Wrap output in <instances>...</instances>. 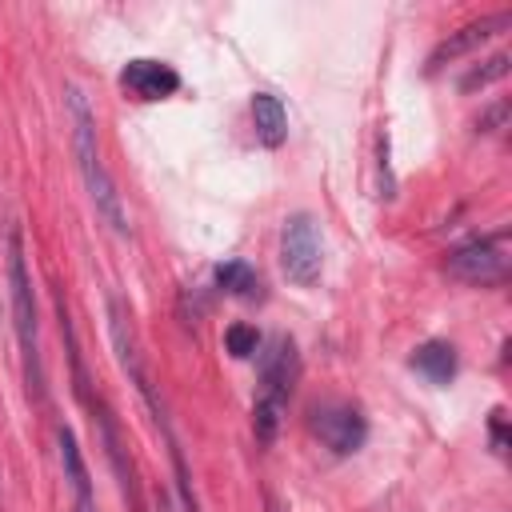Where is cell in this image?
<instances>
[{"instance_id":"obj_6","label":"cell","mask_w":512,"mask_h":512,"mask_svg":"<svg viewBox=\"0 0 512 512\" xmlns=\"http://www.w3.org/2000/svg\"><path fill=\"white\" fill-rule=\"evenodd\" d=\"M280 268L296 288H312L324 272V236L308 212H292L280 228Z\"/></svg>"},{"instance_id":"obj_16","label":"cell","mask_w":512,"mask_h":512,"mask_svg":"<svg viewBox=\"0 0 512 512\" xmlns=\"http://www.w3.org/2000/svg\"><path fill=\"white\" fill-rule=\"evenodd\" d=\"M224 348L236 356V360H248L256 348H260V332L252 324H228L224 328Z\"/></svg>"},{"instance_id":"obj_1","label":"cell","mask_w":512,"mask_h":512,"mask_svg":"<svg viewBox=\"0 0 512 512\" xmlns=\"http://www.w3.org/2000/svg\"><path fill=\"white\" fill-rule=\"evenodd\" d=\"M108 336H112V348H116V360H120L124 376L136 384L140 400H144L148 412H152L156 432L164 436V448H168V456H172L176 492H180V500H184V512H200V496H196V484H192V468H188V460H184V448H180V436H176V428H172L168 404H164V396L156 392V380H152V372H148V364H144V352H140V340H136V328H132V312H128V304H124L120 296H108Z\"/></svg>"},{"instance_id":"obj_2","label":"cell","mask_w":512,"mask_h":512,"mask_svg":"<svg viewBox=\"0 0 512 512\" xmlns=\"http://www.w3.org/2000/svg\"><path fill=\"white\" fill-rule=\"evenodd\" d=\"M68 116H72V152H76V164H80L88 200H92L96 216H100L112 232L128 236V212H124V200H120V192H116V184H112V176H108V168H104V160H100L96 116H92V108H88V100H84V92H80L76 84L68 88Z\"/></svg>"},{"instance_id":"obj_3","label":"cell","mask_w":512,"mask_h":512,"mask_svg":"<svg viewBox=\"0 0 512 512\" xmlns=\"http://www.w3.org/2000/svg\"><path fill=\"white\" fill-rule=\"evenodd\" d=\"M8 292H12V328L20 344V364H24V384L32 400H44V352H40V312H36V292H32V272L24 256V236L20 224L8 228Z\"/></svg>"},{"instance_id":"obj_5","label":"cell","mask_w":512,"mask_h":512,"mask_svg":"<svg viewBox=\"0 0 512 512\" xmlns=\"http://www.w3.org/2000/svg\"><path fill=\"white\" fill-rule=\"evenodd\" d=\"M508 228L492 232V236H472L464 244H456L448 256H444V272L460 284H472V288H496L508 280Z\"/></svg>"},{"instance_id":"obj_17","label":"cell","mask_w":512,"mask_h":512,"mask_svg":"<svg viewBox=\"0 0 512 512\" xmlns=\"http://www.w3.org/2000/svg\"><path fill=\"white\" fill-rule=\"evenodd\" d=\"M504 120H508V100H496V104L476 120V128H480V132H496V128H504Z\"/></svg>"},{"instance_id":"obj_11","label":"cell","mask_w":512,"mask_h":512,"mask_svg":"<svg viewBox=\"0 0 512 512\" xmlns=\"http://www.w3.org/2000/svg\"><path fill=\"white\" fill-rule=\"evenodd\" d=\"M56 444H60V468H64V480L72 488V512H96V492H92V476H88V464L80 456V444H76V432L68 424L56 428Z\"/></svg>"},{"instance_id":"obj_14","label":"cell","mask_w":512,"mask_h":512,"mask_svg":"<svg viewBox=\"0 0 512 512\" xmlns=\"http://www.w3.org/2000/svg\"><path fill=\"white\" fill-rule=\"evenodd\" d=\"M216 288L220 292H228V296H256L260 292V272L248 264V260H224V264H216Z\"/></svg>"},{"instance_id":"obj_4","label":"cell","mask_w":512,"mask_h":512,"mask_svg":"<svg viewBox=\"0 0 512 512\" xmlns=\"http://www.w3.org/2000/svg\"><path fill=\"white\" fill-rule=\"evenodd\" d=\"M296 380H300L296 340L292 336H272L268 348L260 352V388H256V400H252V436L260 444L276 440V428H280V416H284V404H288Z\"/></svg>"},{"instance_id":"obj_8","label":"cell","mask_w":512,"mask_h":512,"mask_svg":"<svg viewBox=\"0 0 512 512\" xmlns=\"http://www.w3.org/2000/svg\"><path fill=\"white\" fill-rule=\"evenodd\" d=\"M80 400L92 408V420H96L104 456H108V464H112V472H116V484H120V496L128 500V512H144V504H140V480H136V468H132L128 448H124V440H120V424H116L112 408H108L100 396H92V388L80 392Z\"/></svg>"},{"instance_id":"obj_9","label":"cell","mask_w":512,"mask_h":512,"mask_svg":"<svg viewBox=\"0 0 512 512\" xmlns=\"http://www.w3.org/2000/svg\"><path fill=\"white\" fill-rule=\"evenodd\" d=\"M508 24H512V12H508V8H500V12H488V16H480V20L460 24L456 32H448V36H444V40L432 48V56H428L424 72L432 76V72H440L444 64H452V60H460V56L476 52L480 44H488L492 36H500Z\"/></svg>"},{"instance_id":"obj_18","label":"cell","mask_w":512,"mask_h":512,"mask_svg":"<svg viewBox=\"0 0 512 512\" xmlns=\"http://www.w3.org/2000/svg\"><path fill=\"white\" fill-rule=\"evenodd\" d=\"M268 512H284V508H280V500H276V496H268Z\"/></svg>"},{"instance_id":"obj_10","label":"cell","mask_w":512,"mask_h":512,"mask_svg":"<svg viewBox=\"0 0 512 512\" xmlns=\"http://www.w3.org/2000/svg\"><path fill=\"white\" fill-rule=\"evenodd\" d=\"M116 80H120V88H124L128 96H136V100H144V104H152V100H168V96L180 92V72H176L172 64H164V60H148V56L128 60V64L120 68Z\"/></svg>"},{"instance_id":"obj_15","label":"cell","mask_w":512,"mask_h":512,"mask_svg":"<svg viewBox=\"0 0 512 512\" xmlns=\"http://www.w3.org/2000/svg\"><path fill=\"white\" fill-rule=\"evenodd\" d=\"M508 52H496V56H488V60H480V64H472L464 76H460V92H476V88H488V84H496V80H504L508 76Z\"/></svg>"},{"instance_id":"obj_12","label":"cell","mask_w":512,"mask_h":512,"mask_svg":"<svg viewBox=\"0 0 512 512\" xmlns=\"http://www.w3.org/2000/svg\"><path fill=\"white\" fill-rule=\"evenodd\" d=\"M456 348L448 344V340H424V344H416L412 348V356H408V368L412 372H420L428 384H448L452 376H456Z\"/></svg>"},{"instance_id":"obj_13","label":"cell","mask_w":512,"mask_h":512,"mask_svg":"<svg viewBox=\"0 0 512 512\" xmlns=\"http://www.w3.org/2000/svg\"><path fill=\"white\" fill-rule=\"evenodd\" d=\"M252 124H256V140L264 148H280L288 140V112H284L280 96L256 92L252 96Z\"/></svg>"},{"instance_id":"obj_7","label":"cell","mask_w":512,"mask_h":512,"mask_svg":"<svg viewBox=\"0 0 512 512\" xmlns=\"http://www.w3.org/2000/svg\"><path fill=\"white\" fill-rule=\"evenodd\" d=\"M308 428H312V436H316L328 452H336V456H352V452H360L364 440H368V416H364L360 404H352V400H320V404H312Z\"/></svg>"}]
</instances>
